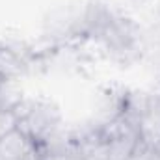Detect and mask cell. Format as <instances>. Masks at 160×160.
<instances>
[{"label":"cell","mask_w":160,"mask_h":160,"mask_svg":"<svg viewBox=\"0 0 160 160\" xmlns=\"http://www.w3.org/2000/svg\"><path fill=\"white\" fill-rule=\"evenodd\" d=\"M56 138L39 147V160H84V153L80 151L77 142Z\"/></svg>","instance_id":"3"},{"label":"cell","mask_w":160,"mask_h":160,"mask_svg":"<svg viewBox=\"0 0 160 160\" xmlns=\"http://www.w3.org/2000/svg\"><path fill=\"white\" fill-rule=\"evenodd\" d=\"M13 110L19 116V127L38 143V147L48 143L58 136L60 130V112L50 102L19 101Z\"/></svg>","instance_id":"1"},{"label":"cell","mask_w":160,"mask_h":160,"mask_svg":"<svg viewBox=\"0 0 160 160\" xmlns=\"http://www.w3.org/2000/svg\"><path fill=\"white\" fill-rule=\"evenodd\" d=\"M38 157V143L21 127L0 138V160H34Z\"/></svg>","instance_id":"2"},{"label":"cell","mask_w":160,"mask_h":160,"mask_svg":"<svg viewBox=\"0 0 160 160\" xmlns=\"http://www.w3.org/2000/svg\"><path fill=\"white\" fill-rule=\"evenodd\" d=\"M19 127V116L13 108H0V138Z\"/></svg>","instance_id":"4"}]
</instances>
